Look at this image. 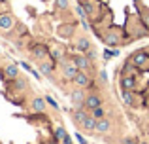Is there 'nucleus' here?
Returning a JSON list of instances; mask_svg holds the SVG:
<instances>
[{
    "instance_id": "f257e3e1",
    "label": "nucleus",
    "mask_w": 149,
    "mask_h": 144,
    "mask_svg": "<svg viewBox=\"0 0 149 144\" xmlns=\"http://www.w3.org/2000/svg\"><path fill=\"white\" fill-rule=\"evenodd\" d=\"M79 72V67L76 65V61L70 59L66 61L64 65H62V74H64V78H68V80H74V76Z\"/></svg>"
},
{
    "instance_id": "f03ea898",
    "label": "nucleus",
    "mask_w": 149,
    "mask_h": 144,
    "mask_svg": "<svg viewBox=\"0 0 149 144\" xmlns=\"http://www.w3.org/2000/svg\"><path fill=\"white\" fill-rule=\"evenodd\" d=\"M72 81L77 85V87H81V89H83V87H89V85L93 84V80L89 78V74L85 72V70H79V72L76 74V76H74V80H72Z\"/></svg>"
},
{
    "instance_id": "7ed1b4c3",
    "label": "nucleus",
    "mask_w": 149,
    "mask_h": 144,
    "mask_svg": "<svg viewBox=\"0 0 149 144\" xmlns=\"http://www.w3.org/2000/svg\"><path fill=\"white\" fill-rule=\"evenodd\" d=\"M85 97H87V95L83 93V89H81V87L76 89V91L72 93V104L76 108H85Z\"/></svg>"
},
{
    "instance_id": "20e7f679",
    "label": "nucleus",
    "mask_w": 149,
    "mask_h": 144,
    "mask_svg": "<svg viewBox=\"0 0 149 144\" xmlns=\"http://www.w3.org/2000/svg\"><path fill=\"white\" fill-rule=\"evenodd\" d=\"M96 106H102V99L96 95V93H91V95L85 97V108H87L89 112H91L93 108H96Z\"/></svg>"
},
{
    "instance_id": "39448f33",
    "label": "nucleus",
    "mask_w": 149,
    "mask_h": 144,
    "mask_svg": "<svg viewBox=\"0 0 149 144\" xmlns=\"http://www.w3.org/2000/svg\"><path fill=\"white\" fill-rule=\"evenodd\" d=\"M72 59L76 61V65L79 67V70H87V68L91 67V59L87 57V53H85V55H74Z\"/></svg>"
},
{
    "instance_id": "423d86ee",
    "label": "nucleus",
    "mask_w": 149,
    "mask_h": 144,
    "mask_svg": "<svg viewBox=\"0 0 149 144\" xmlns=\"http://www.w3.org/2000/svg\"><path fill=\"white\" fill-rule=\"evenodd\" d=\"M87 116H89V110H87V108H76V112L72 114V119L81 125V123L85 122V118H87Z\"/></svg>"
},
{
    "instance_id": "0eeeda50",
    "label": "nucleus",
    "mask_w": 149,
    "mask_h": 144,
    "mask_svg": "<svg viewBox=\"0 0 149 144\" xmlns=\"http://www.w3.org/2000/svg\"><path fill=\"white\" fill-rule=\"evenodd\" d=\"M109 127H111V123L108 122L106 118H100V119H96V133H100V135H104V133H108L109 131Z\"/></svg>"
},
{
    "instance_id": "6e6552de",
    "label": "nucleus",
    "mask_w": 149,
    "mask_h": 144,
    "mask_svg": "<svg viewBox=\"0 0 149 144\" xmlns=\"http://www.w3.org/2000/svg\"><path fill=\"white\" fill-rule=\"evenodd\" d=\"M81 127H83L85 131H95L96 129V118H93V116L89 114L87 118H85V122L81 123Z\"/></svg>"
},
{
    "instance_id": "1a4fd4ad",
    "label": "nucleus",
    "mask_w": 149,
    "mask_h": 144,
    "mask_svg": "<svg viewBox=\"0 0 149 144\" xmlns=\"http://www.w3.org/2000/svg\"><path fill=\"white\" fill-rule=\"evenodd\" d=\"M11 27H13V19H11V15H8V13L0 15V29L8 30V29H11Z\"/></svg>"
},
{
    "instance_id": "9d476101",
    "label": "nucleus",
    "mask_w": 149,
    "mask_h": 144,
    "mask_svg": "<svg viewBox=\"0 0 149 144\" xmlns=\"http://www.w3.org/2000/svg\"><path fill=\"white\" fill-rule=\"evenodd\" d=\"M121 97H123V100L128 104V106H136L134 95H132V91H130V89H123V91H121Z\"/></svg>"
},
{
    "instance_id": "9b49d317",
    "label": "nucleus",
    "mask_w": 149,
    "mask_h": 144,
    "mask_svg": "<svg viewBox=\"0 0 149 144\" xmlns=\"http://www.w3.org/2000/svg\"><path fill=\"white\" fill-rule=\"evenodd\" d=\"M121 87L123 89H134L136 87V78H132V76H125L123 80H121Z\"/></svg>"
},
{
    "instance_id": "f8f14e48",
    "label": "nucleus",
    "mask_w": 149,
    "mask_h": 144,
    "mask_svg": "<svg viewBox=\"0 0 149 144\" xmlns=\"http://www.w3.org/2000/svg\"><path fill=\"white\" fill-rule=\"evenodd\" d=\"M32 55L36 57V59H44L45 55H47V49H45V46H34L32 48Z\"/></svg>"
},
{
    "instance_id": "ddd939ff",
    "label": "nucleus",
    "mask_w": 149,
    "mask_h": 144,
    "mask_svg": "<svg viewBox=\"0 0 149 144\" xmlns=\"http://www.w3.org/2000/svg\"><path fill=\"white\" fill-rule=\"evenodd\" d=\"M32 108H34V112H44L45 110V100L42 97H36L32 100Z\"/></svg>"
},
{
    "instance_id": "4468645a",
    "label": "nucleus",
    "mask_w": 149,
    "mask_h": 144,
    "mask_svg": "<svg viewBox=\"0 0 149 144\" xmlns=\"http://www.w3.org/2000/svg\"><path fill=\"white\" fill-rule=\"evenodd\" d=\"M17 72H19L17 65H10V67H6V76L8 78H17Z\"/></svg>"
},
{
    "instance_id": "2eb2a0df",
    "label": "nucleus",
    "mask_w": 149,
    "mask_h": 144,
    "mask_svg": "<svg viewBox=\"0 0 149 144\" xmlns=\"http://www.w3.org/2000/svg\"><path fill=\"white\" fill-rule=\"evenodd\" d=\"M51 70H53V65H51V63H44V61L40 63V72H42V74L49 76V74H51Z\"/></svg>"
},
{
    "instance_id": "dca6fc26",
    "label": "nucleus",
    "mask_w": 149,
    "mask_h": 144,
    "mask_svg": "<svg viewBox=\"0 0 149 144\" xmlns=\"http://www.w3.org/2000/svg\"><path fill=\"white\" fill-rule=\"evenodd\" d=\"M89 114L93 116V118H96V119H100V118H104V108L102 106H96V108H93Z\"/></svg>"
},
{
    "instance_id": "f3484780",
    "label": "nucleus",
    "mask_w": 149,
    "mask_h": 144,
    "mask_svg": "<svg viewBox=\"0 0 149 144\" xmlns=\"http://www.w3.org/2000/svg\"><path fill=\"white\" fill-rule=\"evenodd\" d=\"M77 48H79L81 51H89V49H91V44H89L87 38H81V40L77 42Z\"/></svg>"
},
{
    "instance_id": "a211bd4d",
    "label": "nucleus",
    "mask_w": 149,
    "mask_h": 144,
    "mask_svg": "<svg viewBox=\"0 0 149 144\" xmlns=\"http://www.w3.org/2000/svg\"><path fill=\"white\" fill-rule=\"evenodd\" d=\"M147 59V55H146V53H138V55H134V57H132V61H134V63L136 65H143V61H146Z\"/></svg>"
},
{
    "instance_id": "6ab92c4d",
    "label": "nucleus",
    "mask_w": 149,
    "mask_h": 144,
    "mask_svg": "<svg viewBox=\"0 0 149 144\" xmlns=\"http://www.w3.org/2000/svg\"><path fill=\"white\" fill-rule=\"evenodd\" d=\"M117 53L119 51H115V49H104L102 57H104V59H111V57H117Z\"/></svg>"
},
{
    "instance_id": "aec40b11",
    "label": "nucleus",
    "mask_w": 149,
    "mask_h": 144,
    "mask_svg": "<svg viewBox=\"0 0 149 144\" xmlns=\"http://www.w3.org/2000/svg\"><path fill=\"white\" fill-rule=\"evenodd\" d=\"M62 55H64V51H62V49H53V51H51V57H53L55 61L62 59Z\"/></svg>"
},
{
    "instance_id": "412c9836",
    "label": "nucleus",
    "mask_w": 149,
    "mask_h": 144,
    "mask_svg": "<svg viewBox=\"0 0 149 144\" xmlns=\"http://www.w3.org/2000/svg\"><path fill=\"white\" fill-rule=\"evenodd\" d=\"M55 135H57V138H64V137H66L64 127H57V129H55Z\"/></svg>"
},
{
    "instance_id": "4be33fe9",
    "label": "nucleus",
    "mask_w": 149,
    "mask_h": 144,
    "mask_svg": "<svg viewBox=\"0 0 149 144\" xmlns=\"http://www.w3.org/2000/svg\"><path fill=\"white\" fill-rule=\"evenodd\" d=\"M57 6L61 8V10H66V8H68V0H57Z\"/></svg>"
},
{
    "instance_id": "5701e85b",
    "label": "nucleus",
    "mask_w": 149,
    "mask_h": 144,
    "mask_svg": "<svg viewBox=\"0 0 149 144\" xmlns=\"http://www.w3.org/2000/svg\"><path fill=\"white\" fill-rule=\"evenodd\" d=\"M76 140H77V142H79V144H87V140H85V138H83V137H81V135H79V133H76Z\"/></svg>"
},
{
    "instance_id": "b1692460",
    "label": "nucleus",
    "mask_w": 149,
    "mask_h": 144,
    "mask_svg": "<svg viewBox=\"0 0 149 144\" xmlns=\"http://www.w3.org/2000/svg\"><path fill=\"white\" fill-rule=\"evenodd\" d=\"M85 53H87V57H89L91 61H93V59H96V53L93 51V49H89V51H85Z\"/></svg>"
},
{
    "instance_id": "393cba45",
    "label": "nucleus",
    "mask_w": 149,
    "mask_h": 144,
    "mask_svg": "<svg viewBox=\"0 0 149 144\" xmlns=\"http://www.w3.org/2000/svg\"><path fill=\"white\" fill-rule=\"evenodd\" d=\"M100 80H102V81L108 80V74H106V70H100Z\"/></svg>"
},
{
    "instance_id": "a878e982",
    "label": "nucleus",
    "mask_w": 149,
    "mask_h": 144,
    "mask_svg": "<svg viewBox=\"0 0 149 144\" xmlns=\"http://www.w3.org/2000/svg\"><path fill=\"white\" fill-rule=\"evenodd\" d=\"M45 100H47V103L51 104V106H55V108H57V103H55V100L51 99V97H45Z\"/></svg>"
},
{
    "instance_id": "bb28decb",
    "label": "nucleus",
    "mask_w": 149,
    "mask_h": 144,
    "mask_svg": "<svg viewBox=\"0 0 149 144\" xmlns=\"http://www.w3.org/2000/svg\"><path fill=\"white\" fill-rule=\"evenodd\" d=\"M21 67H23V68H25V70H29V72H30V70H32V67H30V65H29V63H21Z\"/></svg>"
},
{
    "instance_id": "cd10ccee",
    "label": "nucleus",
    "mask_w": 149,
    "mask_h": 144,
    "mask_svg": "<svg viewBox=\"0 0 149 144\" xmlns=\"http://www.w3.org/2000/svg\"><path fill=\"white\" fill-rule=\"evenodd\" d=\"M62 144H72V138H70V137H68V135H66V137H64V138H62Z\"/></svg>"
},
{
    "instance_id": "c85d7f7f",
    "label": "nucleus",
    "mask_w": 149,
    "mask_h": 144,
    "mask_svg": "<svg viewBox=\"0 0 149 144\" xmlns=\"http://www.w3.org/2000/svg\"><path fill=\"white\" fill-rule=\"evenodd\" d=\"M147 108H149V99H147Z\"/></svg>"
}]
</instances>
